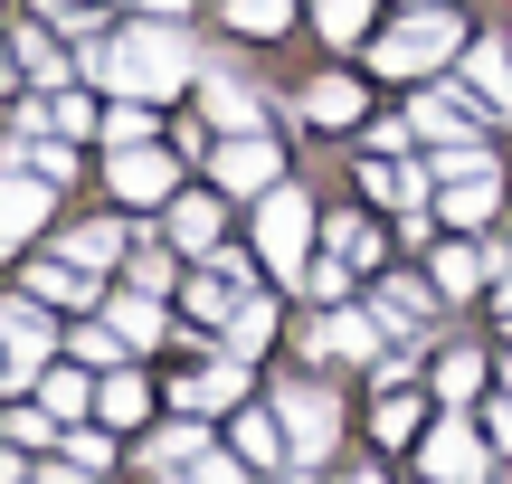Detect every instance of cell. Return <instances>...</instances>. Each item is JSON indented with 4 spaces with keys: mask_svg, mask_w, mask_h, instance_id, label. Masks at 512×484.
I'll list each match as a JSON object with an SVG mask.
<instances>
[{
    "mask_svg": "<svg viewBox=\"0 0 512 484\" xmlns=\"http://www.w3.org/2000/svg\"><path fill=\"white\" fill-rule=\"evenodd\" d=\"M86 76H105L124 95H171L190 76V38L181 29H124L114 48H86Z\"/></svg>",
    "mask_w": 512,
    "mask_h": 484,
    "instance_id": "6da1fadb",
    "label": "cell"
},
{
    "mask_svg": "<svg viewBox=\"0 0 512 484\" xmlns=\"http://www.w3.org/2000/svg\"><path fill=\"white\" fill-rule=\"evenodd\" d=\"M446 48H465V29H456L446 10H418V19H399V29L370 48V67H380V76H427Z\"/></svg>",
    "mask_w": 512,
    "mask_h": 484,
    "instance_id": "7a4b0ae2",
    "label": "cell"
},
{
    "mask_svg": "<svg viewBox=\"0 0 512 484\" xmlns=\"http://www.w3.org/2000/svg\"><path fill=\"white\" fill-rule=\"evenodd\" d=\"M304 228H313V200H294V190H266V209H256V247H266L275 276H304Z\"/></svg>",
    "mask_w": 512,
    "mask_h": 484,
    "instance_id": "3957f363",
    "label": "cell"
},
{
    "mask_svg": "<svg viewBox=\"0 0 512 484\" xmlns=\"http://www.w3.org/2000/svg\"><path fill=\"white\" fill-rule=\"evenodd\" d=\"M437 181H446V219H465V228H475L484 209H494V152H446V162H437Z\"/></svg>",
    "mask_w": 512,
    "mask_h": 484,
    "instance_id": "277c9868",
    "label": "cell"
},
{
    "mask_svg": "<svg viewBox=\"0 0 512 484\" xmlns=\"http://www.w3.org/2000/svg\"><path fill=\"white\" fill-rule=\"evenodd\" d=\"M275 418H285V456H294V466H304V456H323L332 428H342V409H332L323 390H285V409H275Z\"/></svg>",
    "mask_w": 512,
    "mask_h": 484,
    "instance_id": "5b68a950",
    "label": "cell"
},
{
    "mask_svg": "<svg viewBox=\"0 0 512 484\" xmlns=\"http://www.w3.org/2000/svg\"><path fill=\"white\" fill-rule=\"evenodd\" d=\"M427 475L437 484H484V437L475 428H437L427 437Z\"/></svg>",
    "mask_w": 512,
    "mask_h": 484,
    "instance_id": "8992f818",
    "label": "cell"
},
{
    "mask_svg": "<svg viewBox=\"0 0 512 484\" xmlns=\"http://www.w3.org/2000/svg\"><path fill=\"white\" fill-rule=\"evenodd\" d=\"M38 219H48V190H38V181H19V171H0V247L38 238Z\"/></svg>",
    "mask_w": 512,
    "mask_h": 484,
    "instance_id": "52a82bcc",
    "label": "cell"
},
{
    "mask_svg": "<svg viewBox=\"0 0 512 484\" xmlns=\"http://www.w3.org/2000/svg\"><path fill=\"white\" fill-rule=\"evenodd\" d=\"M114 190H124V200H171V162L143 152V143H124L114 152Z\"/></svg>",
    "mask_w": 512,
    "mask_h": 484,
    "instance_id": "ba28073f",
    "label": "cell"
},
{
    "mask_svg": "<svg viewBox=\"0 0 512 484\" xmlns=\"http://www.w3.org/2000/svg\"><path fill=\"white\" fill-rule=\"evenodd\" d=\"M219 181H228V190H275V143L238 133V143L219 152Z\"/></svg>",
    "mask_w": 512,
    "mask_h": 484,
    "instance_id": "9c48e42d",
    "label": "cell"
},
{
    "mask_svg": "<svg viewBox=\"0 0 512 484\" xmlns=\"http://www.w3.org/2000/svg\"><path fill=\"white\" fill-rule=\"evenodd\" d=\"M465 76H475V86L494 95V105H512V67H503V38H475V48H465Z\"/></svg>",
    "mask_w": 512,
    "mask_h": 484,
    "instance_id": "30bf717a",
    "label": "cell"
},
{
    "mask_svg": "<svg viewBox=\"0 0 512 484\" xmlns=\"http://www.w3.org/2000/svg\"><path fill=\"white\" fill-rule=\"evenodd\" d=\"M313 342H323L332 361H370V352H380V342H370V323H361V314H332V323H323V333H313Z\"/></svg>",
    "mask_w": 512,
    "mask_h": 484,
    "instance_id": "8fae6325",
    "label": "cell"
},
{
    "mask_svg": "<svg viewBox=\"0 0 512 484\" xmlns=\"http://www.w3.org/2000/svg\"><path fill=\"white\" fill-rule=\"evenodd\" d=\"M437 285H446V295H475V285H484V257H475V247H437Z\"/></svg>",
    "mask_w": 512,
    "mask_h": 484,
    "instance_id": "7c38bea8",
    "label": "cell"
},
{
    "mask_svg": "<svg viewBox=\"0 0 512 484\" xmlns=\"http://www.w3.org/2000/svg\"><path fill=\"white\" fill-rule=\"evenodd\" d=\"M418 133H437V143H456V133H475V114H465L456 95H427V105H418Z\"/></svg>",
    "mask_w": 512,
    "mask_h": 484,
    "instance_id": "4fadbf2b",
    "label": "cell"
},
{
    "mask_svg": "<svg viewBox=\"0 0 512 484\" xmlns=\"http://www.w3.org/2000/svg\"><path fill=\"white\" fill-rule=\"evenodd\" d=\"M171 238H181V247H209V238H219V200H181V209H171Z\"/></svg>",
    "mask_w": 512,
    "mask_h": 484,
    "instance_id": "5bb4252c",
    "label": "cell"
},
{
    "mask_svg": "<svg viewBox=\"0 0 512 484\" xmlns=\"http://www.w3.org/2000/svg\"><path fill=\"white\" fill-rule=\"evenodd\" d=\"M209 114H219V124H238V133H256V95L228 86V76H209Z\"/></svg>",
    "mask_w": 512,
    "mask_h": 484,
    "instance_id": "9a60e30c",
    "label": "cell"
},
{
    "mask_svg": "<svg viewBox=\"0 0 512 484\" xmlns=\"http://www.w3.org/2000/svg\"><path fill=\"white\" fill-rule=\"evenodd\" d=\"M266 333H275V314H266V304H238V314H228V352H238V361H247Z\"/></svg>",
    "mask_w": 512,
    "mask_h": 484,
    "instance_id": "2e32d148",
    "label": "cell"
},
{
    "mask_svg": "<svg viewBox=\"0 0 512 484\" xmlns=\"http://www.w3.org/2000/svg\"><path fill=\"white\" fill-rule=\"evenodd\" d=\"M228 399H238V361H219V371L190 380V409H228Z\"/></svg>",
    "mask_w": 512,
    "mask_h": 484,
    "instance_id": "e0dca14e",
    "label": "cell"
},
{
    "mask_svg": "<svg viewBox=\"0 0 512 484\" xmlns=\"http://www.w3.org/2000/svg\"><path fill=\"white\" fill-rule=\"evenodd\" d=\"M114 333H124V342H152V333H162V304H152V295L114 304Z\"/></svg>",
    "mask_w": 512,
    "mask_h": 484,
    "instance_id": "ac0fdd59",
    "label": "cell"
},
{
    "mask_svg": "<svg viewBox=\"0 0 512 484\" xmlns=\"http://www.w3.org/2000/svg\"><path fill=\"white\" fill-rule=\"evenodd\" d=\"M304 105H313V114H323V124H351V114H361V95H351V86H342V76H323V86H313V95H304Z\"/></svg>",
    "mask_w": 512,
    "mask_h": 484,
    "instance_id": "d6986e66",
    "label": "cell"
},
{
    "mask_svg": "<svg viewBox=\"0 0 512 484\" xmlns=\"http://www.w3.org/2000/svg\"><path fill=\"white\" fill-rule=\"evenodd\" d=\"M228 19L266 38V29H285V19H294V0H228Z\"/></svg>",
    "mask_w": 512,
    "mask_h": 484,
    "instance_id": "ffe728a7",
    "label": "cell"
},
{
    "mask_svg": "<svg viewBox=\"0 0 512 484\" xmlns=\"http://www.w3.org/2000/svg\"><path fill=\"white\" fill-rule=\"evenodd\" d=\"M418 437V399H389L380 390V447H408Z\"/></svg>",
    "mask_w": 512,
    "mask_h": 484,
    "instance_id": "44dd1931",
    "label": "cell"
},
{
    "mask_svg": "<svg viewBox=\"0 0 512 484\" xmlns=\"http://www.w3.org/2000/svg\"><path fill=\"white\" fill-rule=\"evenodd\" d=\"M29 285H38L48 304H76V295H86V276H76V257H67V266H29Z\"/></svg>",
    "mask_w": 512,
    "mask_h": 484,
    "instance_id": "7402d4cb",
    "label": "cell"
},
{
    "mask_svg": "<svg viewBox=\"0 0 512 484\" xmlns=\"http://www.w3.org/2000/svg\"><path fill=\"white\" fill-rule=\"evenodd\" d=\"M475 380H484L475 352H446V361H437V390H446V399H475Z\"/></svg>",
    "mask_w": 512,
    "mask_h": 484,
    "instance_id": "603a6c76",
    "label": "cell"
},
{
    "mask_svg": "<svg viewBox=\"0 0 512 484\" xmlns=\"http://www.w3.org/2000/svg\"><path fill=\"white\" fill-rule=\"evenodd\" d=\"M361 181L380 190V200H399V209H418V171H389V162H370Z\"/></svg>",
    "mask_w": 512,
    "mask_h": 484,
    "instance_id": "cb8c5ba5",
    "label": "cell"
},
{
    "mask_svg": "<svg viewBox=\"0 0 512 484\" xmlns=\"http://www.w3.org/2000/svg\"><path fill=\"white\" fill-rule=\"evenodd\" d=\"M114 247H124L114 228H76V238H67V257H76V266H114Z\"/></svg>",
    "mask_w": 512,
    "mask_h": 484,
    "instance_id": "d4e9b609",
    "label": "cell"
},
{
    "mask_svg": "<svg viewBox=\"0 0 512 484\" xmlns=\"http://www.w3.org/2000/svg\"><path fill=\"white\" fill-rule=\"evenodd\" d=\"M19 67H29L38 86H57V38H38V29H29V38H19Z\"/></svg>",
    "mask_w": 512,
    "mask_h": 484,
    "instance_id": "484cf974",
    "label": "cell"
},
{
    "mask_svg": "<svg viewBox=\"0 0 512 484\" xmlns=\"http://www.w3.org/2000/svg\"><path fill=\"white\" fill-rule=\"evenodd\" d=\"M143 133H152V114H143V105H114V114H105V143H114V152L143 143Z\"/></svg>",
    "mask_w": 512,
    "mask_h": 484,
    "instance_id": "4316f807",
    "label": "cell"
},
{
    "mask_svg": "<svg viewBox=\"0 0 512 484\" xmlns=\"http://www.w3.org/2000/svg\"><path fill=\"white\" fill-rule=\"evenodd\" d=\"M238 447L256 456V466H275V456H285V447H275V418H238Z\"/></svg>",
    "mask_w": 512,
    "mask_h": 484,
    "instance_id": "83f0119b",
    "label": "cell"
},
{
    "mask_svg": "<svg viewBox=\"0 0 512 484\" xmlns=\"http://www.w3.org/2000/svg\"><path fill=\"white\" fill-rule=\"evenodd\" d=\"M200 447H209L200 428H171V437H152V466H181V456H200Z\"/></svg>",
    "mask_w": 512,
    "mask_h": 484,
    "instance_id": "f1b7e54d",
    "label": "cell"
},
{
    "mask_svg": "<svg viewBox=\"0 0 512 484\" xmlns=\"http://www.w3.org/2000/svg\"><path fill=\"white\" fill-rule=\"evenodd\" d=\"M48 124H57V133H86V124H105V114H95L86 95H57V105H48Z\"/></svg>",
    "mask_w": 512,
    "mask_h": 484,
    "instance_id": "f546056e",
    "label": "cell"
},
{
    "mask_svg": "<svg viewBox=\"0 0 512 484\" xmlns=\"http://www.w3.org/2000/svg\"><path fill=\"white\" fill-rule=\"evenodd\" d=\"M361 19H370V0H323V29L332 38H361Z\"/></svg>",
    "mask_w": 512,
    "mask_h": 484,
    "instance_id": "4dcf8cb0",
    "label": "cell"
},
{
    "mask_svg": "<svg viewBox=\"0 0 512 484\" xmlns=\"http://www.w3.org/2000/svg\"><path fill=\"white\" fill-rule=\"evenodd\" d=\"M76 409H86V380L57 371V380H48V418H76Z\"/></svg>",
    "mask_w": 512,
    "mask_h": 484,
    "instance_id": "1f68e13d",
    "label": "cell"
},
{
    "mask_svg": "<svg viewBox=\"0 0 512 484\" xmlns=\"http://www.w3.org/2000/svg\"><path fill=\"white\" fill-rule=\"evenodd\" d=\"M380 314H389V323H418V314H427V295H418V285H389Z\"/></svg>",
    "mask_w": 512,
    "mask_h": 484,
    "instance_id": "d6a6232c",
    "label": "cell"
},
{
    "mask_svg": "<svg viewBox=\"0 0 512 484\" xmlns=\"http://www.w3.org/2000/svg\"><path fill=\"white\" fill-rule=\"evenodd\" d=\"M105 418H143V380H105Z\"/></svg>",
    "mask_w": 512,
    "mask_h": 484,
    "instance_id": "836d02e7",
    "label": "cell"
},
{
    "mask_svg": "<svg viewBox=\"0 0 512 484\" xmlns=\"http://www.w3.org/2000/svg\"><path fill=\"white\" fill-rule=\"evenodd\" d=\"M67 456H76V466H86V475H95V466H105V456H114V447H105V437H95V428H76V437H67Z\"/></svg>",
    "mask_w": 512,
    "mask_h": 484,
    "instance_id": "e575fe53",
    "label": "cell"
},
{
    "mask_svg": "<svg viewBox=\"0 0 512 484\" xmlns=\"http://www.w3.org/2000/svg\"><path fill=\"white\" fill-rule=\"evenodd\" d=\"M143 10H162V19H181V10H190V0H143Z\"/></svg>",
    "mask_w": 512,
    "mask_h": 484,
    "instance_id": "d590c367",
    "label": "cell"
},
{
    "mask_svg": "<svg viewBox=\"0 0 512 484\" xmlns=\"http://www.w3.org/2000/svg\"><path fill=\"white\" fill-rule=\"evenodd\" d=\"M494 437H512V399H503V409H494Z\"/></svg>",
    "mask_w": 512,
    "mask_h": 484,
    "instance_id": "8d00e7d4",
    "label": "cell"
},
{
    "mask_svg": "<svg viewBox=\"0 0 512 484\" xmlns=\"http://www.w3.org/2000/svg\"><path fill=\"white\" fill-rule=\"evenodd\" d=\"M503 314H512V276H503Z\"/></svg>",
    "mask_w": 512,
    "mask_h": 484,
    "instance_id": "74e56055",
    "label": "cell"
},
{
    "mask_svg": "<svg viewBox=\"0 0 512 484\" xmlns=\"http://www.w3.org/2000/svg\"><path fill=\"white\" fill-rule=\"evenodd\" d=\"M48 10H67V0H48Z\"/></svg>",
    "mask_w": 512,
    "mask_h": 484,
    "instance_id": "f35d334b",
    "label": "cell"
},
{
    "mask_svg": "<svg viewBox=\"0 0 512 484\" xmlns=\"http://www.w3.org/2000/svg\"><path fill=\"white\" fill-rule=\"evenodd\" d=\"M361 484H380V475H361Z\"/></svg>",
    "mask_w": 512,
    "mask_h": 484,
    "instance_id": "ab89813d",
    "label": "cell"
},
{
    "mask_svg": "<svg viewBox=\"0 0 512 484\" xmlns=\"http://www.w3.org/2000/svg\"><path fill=\"white\" fill-rule=\"evenodd\" d=\"M503 371H512V361H503Z\"/></svg>",
    "mask_w": 512,
    "mask_h": 484,
    "instance_id": "60d3db41",
    "label": "cell"
}]
</instances>
